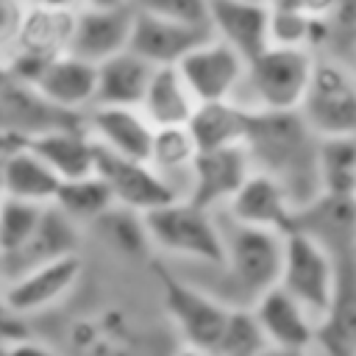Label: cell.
I'll return each mask as SVG.
<instances>
[{"label": "cell", "instance_id": "6da1fadb", "mask_svg": "<svg viewBox=\"0 0 356 356\" xmlns=\"http://www.w3.org/2000/svg\"><path fill=\"white\" fill-rule=\"evenodd\" d=\"M245 150L253 170L284 184L295 209L314 200L320 189V136L300 111H250Z\"/></svg>", "mask_w": 356, "mask_h": 356}, {"label": "cell", "instance_id": "7a4b0ae2", "mask_svg": "<svg viewBox=\"0 0 356 356\" xmlns=\"http://www.w3.org/2000/svg\"><path fill=\"white\" fill-rule=\"evenodd\" d=\"M220 214L225 259H222V300L228 306H253L267 289L278 286L281 264H284V236L281 231L253 228L231 220L225 211Z\"/></svg>", "mask_w": 356, "mask_h": 356}, {"label": "cell", "instance_id": "3957f363", "mask_svg": "<svg viewBox=\"0 0 356 356\" xmlns=\"http://www.w3.org/2000/svg\"><path fill=\"white\" fill-rule=\"evenodd\" d=\"M145 217L153 253L181 261H195L209 270H220L225 259V242L220 214L192 200H170Z\"/></svg>", "mask_w": 356, "mask_h": 356}, {"label": "cell", "instance_id": "277c9868", "mask_svg": "<svg viewBox=\"0 0 356 356\" xmlns=\"http://www.w3.org/2000/svg\"><path fill=\"white\" fill-rule=\"evenodd\" d=\"M317 56L306 47L267 44L248 61L236 103L248 111H298L314 75Z\"/></svg>", "mask_w": 356, "mask_h": 356}, {"label": "cell", "instance_id": "5b68a950", "mask_svg": "<svg viewBox=\"0 0 356 356\" xmlns=\"http://www.w3.org/2000/svg\"><path fill=\"white\" fill-rule=\"evenodd\" d=\"M153 270L159 278L164 314L172 323V328L178 331L181 342L214 350V345L228 323L231 306L222 298H217L211 289L175 275L164 264H156Z\"/></svg>", "mask_w": 356, "mask_h": 356}, {"label": "cell", "instance_id": "8992f818", "mask_svg": "<svg viewBox=\"0 0 356 356\" xmlns=\"http://www.w3.org/2000/svg\"><path fill=\"white\" fill-rule=\"evenodd\" d=\"M298 111L320 139L356 136V67L317 56L312 83Z\"/></svg>", "mask_w": 356, "mask_h": 356}, {"label": "cell", "instance_id": "52a82bcc", "mask_svg": "<svg viewBox=\"0 0 356 356\" xmlns=\"http://www.w3.org/2000/svg\"><path fill=\"white\" fill-rule=\"evenodd\" d=\"M278 286L286 289L317 323H323L334 289H337V259L320 242L300 231L284 236V264Z\"/></svg>", "mask_w": 356, "mask_h": 356}, {"label": "cell", "instance_id": "ba28073f", "mask_svg": "<svg viewBox=\"0 0 356 356\" xmlns=\"http://www.w3.org/2000/svg\"><path fill=\"white\" fill-rule=\"evenodd\" d=\"M83 278L81 253H70L44 264H36L0 284V300L14 317L44 314L64 303Z\"/></svg>", "mask_w": 356, "mask_h": 356}, {"label": "cell", "instance_id": "9c48e42d", "mask_svg": "<svg viewBox=\"0 0 356 356\" xmlns=\"http://www.w3.org/2000/svg\"><path fill=\"white\" fill-rule=\"evenodd\" d=\"M245 67L248 61L217 36H209L178 61V72L197 103L234 100L242 86Z\"/></svg>", "mask_w": 356, "mask_h": 356}, {"label": "cell", "instance_id": "30bf717a", "mask_svg": "<svg viewBox=\"0 0 356 356\" xmlns=\"http://www.w3.org/2000/svg\"><path fill=\"white\" fill-rule=\"evenodd\" d=\"M134 17H136V6L131 0L108 3V6H100V3L83 6L81 11H75V31H72L70 53L92 64L111 58L114 53L128 47Z\"/></svg>", "mask_w": 356, "mask_h": 356}, {"label": "cell", "instance_id": "8fae6325", "mask_svg": "<svg viewBox=\"0 0 356 356\" xmlns=\"http://www.w3.org/2000/svg\"><path fill=\"white\" fill-rule=\"evenodd\" d=\"M95 172L108 184L114 203L120 209L147 214V211H153L170 200H178L147 161L125 159V156H117V153L97 147Z\"/></svg>", "mask_w": 356, "mask_h": 356}, {"label": "cell", "instance_id": "7c38bea8", "mask_svg": "<svg viewBox=\"0 0 356 356\" xmlns=\"http://www.w3.org/2000/svg\"><path fill=\"white\" fill-rule=\"evenodd\" d=\"M83 128L97 147L139 161H147L156 136V125L139 106H92L83 114Z\"/></svg>", "mask_w": 356, "mask_h": 356}, {"label": "cell", "instance_id": "4fadbf2b", "mask_svg": "<svg viewBox=\"0 0 356 356\" xmlns=\"http://www.w3.org/2000/svg\"><path fill=\"white\" fill-rule=\"evenodd\" d=\"M31 86L36 89V95L44 103H50L61 114L83 117L95 106L97 64H92L75 53H64V56L47 61Z\"/></svg>", "mask_w": 356, "mask_h": 356}, {"label": "cell", "instance_id": "5bb4252c", "mask_svg": "<svg viewBox=\"0 0 356 356\" xmlns=\"http://www.w3.org/2000/svg\"><path fill=\"white\" fill-rule=\"evenodd\" d=\"M250 172H253V161L245 145L203 150L195 161L192 186L184 200H192L209 211H222Z\"/></svg>", "mask_w": 356, "mask_h": 356}, {"label": "cell", "instance_id": "9a60e30c", "mask_svg": "<svg viewBox=\"0 0 356 356\" xmlns=\"http://www.w3.org/2000/svg\"><path fill=\"white\" fill-rule=\"evenodd\" d=\"M289 231L312 236L331 250L334 259L356 253V197L320 192L314 200L295 209Z\"/></svg>", "mask_w": 356, "mask_h": 356}, {"label": "cell", "instance_id": "2e32d148", "mask_svg": "<svg viewBox=\"0 0 356 356\" xmlns=\"http://www.w3.org/2000/svg\"><path fill=\"white\" fill-rule=\"evenodd\" d=\"M222 211L242 225L289 234L292 217H295V203L281 181H275L273 175H267L261 170H253Z\"/></svg>", "mask_w": 356, "mask_h": 356}, {"label": "cell", "instance_id": "e0dca14e", "mask_svg": "<svg viewBox=\"0 0 356 356\" xmlns=\"http://www.w3.org/2000/svg\"><path fill=\"white\" fill-rule=\"evenodd\" d=\"M209 28L250 61L270 44V6L267 0H209Z\"/></svg>", "mask_w": 356, "mask_h": 356}, {"label": "cell", "instance_id": "ac0fdd59", "mask_svg": "<svg viewBox=\"0 0 356 356\" xmlns=\"http://www.w3.org/2000/svg\"><path fill=\"white\" fill-rule=\"evenodd\" d=\"M209 36H211L209 28L184 25V22L164 19L136 8L128 50H134L153 67H178V61Z\"/></svg>", "mask_w": 356, "mask_h": 356}, {"label": "cell", "instance_id": "d6986e66", "mask_svg": "<svg viewBox=\"0 0 356 356\" xmlns=\"http://www.w3.org/2000/svg\"><path fill=\"white\" fill-rule=\"evenodd\" d=\"M253 314L270 342V348L281 350H314L320 323L281 286L267 289L253 300Z\"/></svg>", "mask_w": 356, "mask_h": 356}, {"label": "cell", "instance_id": "ffe728a7", "mask_svg": "<svg viewBox=\"0 0 356 356\" xmlns=\"http://www.w3.org/2000/svg\"><path fill=\"white\" fill-rule=\"evenodd\" d=\"M81 236H83V228L50 203L44 209L42 222L33 231V236L17 253L3 256V281L14 278L36 264H44V261H53V259H61L70 253H81Z\"/></svg>", "mask_w": 356, "mask_h": 356}, {"label": "cell", "instance_id": "44dd1931", "mask_svg": "<svg viewBox=\"0 0 356 356\" xmlns=\"http://www.w3.org/2000/svg\"><path fill=\"white\" fill-rule=\"evenodd\" d=\"M28 147L61 178H83L95 172L97 164V145L89 136V131L81 122H70V125H56L47 128L36 136L28 139Z\"/></svg>", "mask_w": 356, "mask_h": 356}, {"label": "cell", "instance_id": "7402d4cb", "mask_svg": "<svg viewBox=\"0 0 356 356\" xmlns=\"http://www.w3.org/2000/svg\"><path fill=\"white\" fill-rule=\"evenodd\" d=\"M317 348L325 356L356 353V253L337 259V289L317 328Z\"/></svg>", "mask_w": 356, "mask_h": 356}, {"label": "cell", "instance_id": "603a6c76", "mask_svg": "<svg viewBox=\"0 0 356 356\" xmlns=\"http://www.w3.org/2000/svg\"><path fill=\"white\" fill-rule=\"evenodd\" d=\"M197 156H200V150H197L189 128L167 125V128H156L147 164L159 172V178L170 186V192L184 200L192 186V172H195Z\"/></svg>", "mask_w": 356, "mask_h": 356}, {"label": "cell", "instance_id": "cb8c5ba5", "mask_svg": "<svg viewBox=\"0 0 356 356\" xmlns=\"http://www.w3.org/2000/svg\"><path fill=\"white\" fill-rule=\"evenodd\" d=\"M153 70H156L153 64H147L142 56H136L128 47L100 61L95 106H139Z\"/></svg>", "mask_w": 356, "mask_h": 356}, {"label": "cell", "instance_id": "d4e9b609", "mask_svg": "<svg viewBox=\"0 0 356 356\" xmlns=\"http://www.w3.org/2000/svg\"><path fill=\"white\" fill-rule=\"evenodd\" d=\"M3 181L6 197L50 206L61 186V178L25 145H17L3 156Z\"/></svg>", "mask_w": 356, "mask_h": 356}, {"label": "cell", "instance_id": "484cf974", "mask_svg": "<svg viewBox=\"0 0 356 356\" xmlns=\"http://www.w3.org/2000/svg\"><path fill=\"white\" fill-rule=\"evenodd\" d=\"M248 117L250 111L236 100H211V103H197L186 128L200 153L220 150V147L245 145Z\"/></svg>", "mask_w": 356, "mask_h": 356}, {"label": "cell", "instance_id": "4316f807", "mask_svg": "<svg viewBox=\"0 0 356 356\" xmlns=\"http://www.w3.org/2000/svg\"><path fill=\"white\" fill-rule=\"evenodd\" d=\"M139 108L147 114V120L156 128H167V125H186L197 108V100L189 92L178 67H156Z\"/></svg>", "mask_w": 356, "mask_h": 356}, {"label": "cell", "instance_id": "83f0119b", "mask_svg": "<svg viewBox=\"0 0 356 356\" xmlns=\"http://www.w3.org/2000/svg\"><path fill=\"white\" fill-rule=\"evenodd\" d=\"M53 206L61 214H67L72 222H78L81 228H92L117 203H114V195H111L108 184L97 172H92V175H83V178L61 181Z\"/></svg>", "mask_w": 356, "mask_h": 356}, {"label": "cell", "instance_id": "f1b7e54d", "mask_svg": "<svg viewBox=\"0 0 356 356\" xmlns=\"http://www.w3.org/2000/svg\"><path fill=\"white\" fill-rule=\"evenodd\" d=\"M320 189L356 197V136L320 139Z\"/></svg>", "mask_w": 356, "mask_h": 356}, {"label": "cell", "instance_id": "f546056e", "mask_svg": "<svg viewBox=\"0 0 356 356\" xmlns=\"http://www.w3.org/2000/svg\"><path fill=\"white\" fill-rule=\"evenodd\" d=\"M92 228H97L103 234V239L117 253H122V256L142 259V256H150L153 253L150 239H147V228H145V217L136 214V211H128V209L114 206Z\"/></svg>", "mask_w": 356, "mask_h": 356}, {"label": "cell", "instance_id": "4dcf8cb0", "mask_svg": "<svg viewBox=\"0 0 356 356\" xmlns=\"http://www.w3.org/2000/svg\"><path fill=\"white\" fill-rule=\"evenodd\" d=\"M270 348L250 306H231L228 323L214 345V356H261Z\"/></svg>", "mask_w": 356, "mask_h": 356}, {"label": "cell", "instance_id": "1f68e13d", "mask_svg": "<svg viewBox=\"0 0 356 356\" xmlns=\"http://www.w3.org/2000/svg\"><path fill=\"white\" fill-rule=\"evenodd\" d=\"M44 209L47 206L14 200V197H6L0 203V250H3V256L17 253L33 236V231L42 222Z\"/></svg>", "mask_w": 356, "mask_h": 356}, {"label": "cell", "instance_id": "d6a6232c", "mask_svg": "<svg viewBox=\"0 0 356 356\" xmlns=\"http://www.w3.org/2000/svg\"><path fill=\"white\" fill-rule=\"evenodd\" d=\"M136 8L195 28H209V0H131ZM211 31V28H209Z\"/></svg>", "mask_w": 356, "mask_h": 356}, {"label": "cell", "instance_id": "836d02e7", "mask_svg": "<svg viewBox=\"0 0 356 356\" xmlns=\"http://www.w3.org/2000/svg\"><path fill=\"white\" fill-rule=\"evenodd\" d=\"M25 14H28V0H0V58L3 64L17 44Z\"/></svg>", "mask_w": 356, "mask_h": 356}, {"label": "cell", "instance_id": "e575fe53", "mask_svg": "<svg viewBox=\"0 0 356 356\" xmlns=\"http://www.w3.org/2000/svg\"><path fill=\"white\" fill-rule=\"evenodd\" d=\"M273 8H292V11H303L309 17H328L337 11V6L342 0H267Z\"/></svg>", "mask_w": 356, "mask_h": 356}, {"label": "cell", "instance_id": "d590c367", "mask_svg": "<svg viewBox=\"0 0 356 356\" xmlns=\"http://www.w3.org/2000/svg\"><path fill=\"white\" fill-rule=\"evenodd\" d=\"M3 356H58L50 345L39 342V339H31V337H17L11 342H6L3 348Z\"/></svg>", "mask_w": 356, "mask_h": 356}, {"label": "cell", "instance_id": "8d00e7d4", "mask_svg": "<svg viewBox=\"0 0 356 356\" xmlns=\"http://www.w3.org/2000/svg\"><path fill=\"white\" fill-rule=\"evenodd\" d=\"M28 6L36 8H56V11H81L83 6H89V0H28Z\"/></svg>", "mask_w": 356, "mask_h": 356}, {"label": "cell", "instance_id": "74e56055", "mask_svg": "<svg viewBox=\"0 0 356 356\" xmlns=\"http://www.w3.org/2000/svg\"><path fill=\"white\" fill-rule=\"evenodd\" d=\"M170 356H214V353H211V350H206V348H197V345L178 342V348H175Z\"/></svg>", "mask_w": 356, "mask_h": 356}, {"label": "cell", "instance_id": "f35d334b", "mask_svg": "<svg viewBox=\"0 0 356 356\" xmlns=\"http://www.w3.org/2000/svg\"><path fill=\"white\" fill-rule=\"evenodd\" d=\"M261 356H312V350H281V348H267Z\"/></svg>", "mask_w": 356, "mask_h": 356}, {"label": "cell", "instance_id": "ab89813d", "mask_svg": "<svg viewBox=\"0 0 356 356\" xmlns=\"http://www.w3.org/2000/svg\"><path fill=\"white\" fill-rule=\"evenodd\" d=\"M3 156H6V153H0V203L6 200V181H3Z\"/></svg>", "mask_w": 356, "mask_h": 356}, {"label": "cell", "instance_id": "60d3db41", "mask_svg": "<svg viewBox=\"0 0 356 356\" xmlns=\"http://www.w3.org/2000/svg\"><path fill=\"white\" fill-rule=\"evenodd\" d=\"M89 3H100V6H108V3H122V0H89Z\"/></svg>", "mask_w": 356, "mask_h": 356}, {"label": "cell", "instance_id": "b9f144b4", "mask_svg": "<svg viewBox=\"0 0 356 356\" xmlns=\"http://www.w3.org/2000/svg\"><path fill=\"white\" fill-rule=\"evenodd\" d=\"M0 284H3V250H0Z\"/></svg>", "mask_w": 356, "mask_h": 356}, {"label": "cell", "instance_id": "7bdbcfd3", "mask_svg": "<svg viewBox=\"0 0 356 356\" xmlns=\"http://www.w3.org/2000/svg\"><path fill=\"white\" fill-rule=\"evenodd\" d=\"M353 356H356V353H353Z\"/></svg>", "mask_w": 356, "mask_h": 356}]
</instances>
